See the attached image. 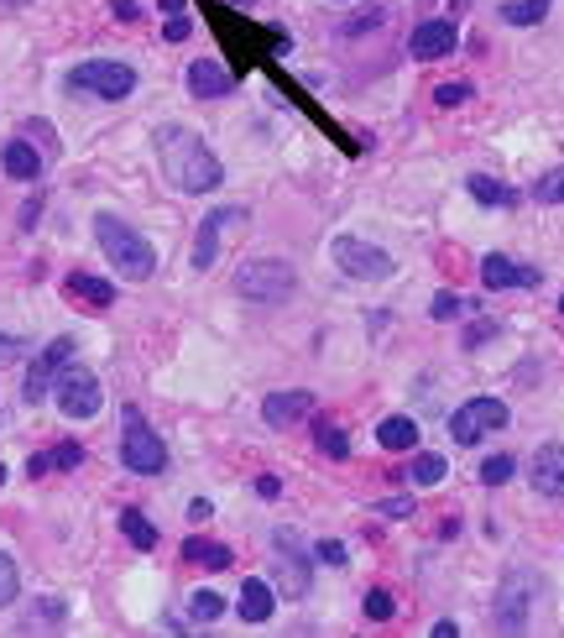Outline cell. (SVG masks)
Instances as JSON below:
<instances>
[{
	"mask_svg": "<svg viewBox=\"0 0 564 638\" xmlns=\"http://www.w3.org/2000/svg\"><path fill=\"white\" fill-rule=\"evenodd\" d=\"M152 147H157L162 178H168L178 194H215L225 184L220 157L209 152V142H204L199 131H188V126H157Z\"/></svg>",
	"mask_w": 564,
	"mask_h": 638,
	"instance_id": "1",
	"label": "cell"
},
{
	"mask_svg": "<svg viewBox=\"0 0 564 638\" xmlns=\"http://www.w3.org/2000/svg\"><path fill=\"white\" fill-rule=\"evenodd\" d=\"M94 241H100V252L110 257L115 267V278H126V283H147L152 272H157V246L136 231V225H126L121 215H110L100 210L94 215Z\"/></svg>",
	"mask_w": 564,
	"mask_h": 638,
	"instance_id": "2",
	"label": "cell"
},
{
	"mask_svg": "<svg viewBox=\"0 0 564 638\" xmlns=\"http://www.w3.org/2000/svg\"><path fill=\"white\" fill-rule=\"evenodd\" d=\"M121 466L136 471V476H162L168 471V445H162V435L147 424V414H141L136 403L121 408Z\"/></svg>",
	"mask_w": 564,
	"mask_h": 638,
	"instance_id": "3",
	"label": "cell"
},
{
	"mask_svg": "<svg viewBox=\"0 0 564 638\" xmlns=\"http://www.w3.org/2000/svg\"><path fill=\"white\" fill-rule=\"evenodd\" d=\"M293 288H298V272L282 257H251L235 267V293L246 304H282V299H293Z\"/></svg>",
	"mask_w": 564,
	"mask_h": 638,
	"instance_id": "4",
	"label": "cell"
},
{
	"mask_svg": "<svg viewBox=\"0 0 564 638\" xmlns=\"http://www.w3.org/2000/svg\"><path fill=\"white\" fill-rule=\"evenodd\" d=\"M68 89L74 95H89V100H126L136 89V68L121 63V58H89V63H74L68 68Z\"/></svg>",
	"mask_w": 564,
	"mask_h": 638,
	"instance_id": "5",
	"label": "cell"
},
{
	"mask_svg": "<svg viewBox=\"0 0 564 638\" xmlns=\"http://www.w3.org/2000/svg\"><path fill=\"white\" fill-rule=\"evenodd\" d=\"M329 257H335V267L345 272V278H356V283H387L397 272L392 252H382V246H371L361 236H335L329 241Z\"/></svg>",
	"mask_w": 564,
	"mask_h": 638,
	"instance_id": "6",
	"label": "cell"
},
{
	"mask_svg": "<svg viewBox=\"0 0 564 638\" xmlns=\"http://www.w3.org/2000/svg\"><path fill=\"white\" fill-rule=\"evenodd\" d=\"M272 560H277V597H309V586H314V565H309V550H303V539L298 529H277L272 534Z\"/></svg>",
	"mask_w": 564,
	"mask_h": 638,
	"instance_id": "7",
	"label": "cell"
},
{
	"mask_svg": "<svg viewBox=\"0 0 564 638\" xmlns=\"http://www.w3.org/2000/svg\"><path fill=\"white\" fill-rule=\"evenodd\" d=\"M53 403H58L63 419H94L105 408V387H100V377H94L89 367L68 361L63 377H58V387H53Z\"/></svg>",
	"mask_w": 564,
	"mask_h": 638,
	"instance_id": "8",
	"label": "cell"
},
{
	"mask_svg": "<svg viewBox=\"0 0 564 638\" xmlns=\"http://www.w3.org/2000/svg\"><path fill=\"white\" fill-rule=\"evenodd\" d=\"M74 361V335H58V340H47V346L32 356V367H27V382H21V398H27V408H37L42 398H53V387L63 377V367Z\"/></svg>",
	"mask_w": 564,
	"mask_h": 638,
	"instance_id": "9",
	"label": "cell"
},
{
	"mask_svg": "<svg viewBox=\"0 0 564 638\" xmlns=\"http://www.w3.org/2000/svg\"><path fill=\"white\" fill-rule=\"evenodd\" d=\"M533 612V576L528 571H507L497 597H491V628L497 633H523Z\"/></svg>",
	"mask_w": 564,
	"mask_h": 638,
	"instance_id": "10",
	"label": "cell"
},
{
	"mask_svg": "<svg viewBox=\"0 0 564 638\" xmlns=\"http://www.w3.org/2000/svg\"><path fill=\"white\" fill-rule=\"evenodd\" d=\"M507 403L502 398H470V403H460L455 414H450V440L455 445H481L491 429H507Z\"/></svg>",
	"mask_w": 564,
	"mask_h": 638,
	"instance_id": "11",
	"label": "cell"
},
{
	"mask_svg": "<svg viewBox=\"0 0 564 638\" xmlns=\"http://www.w3.org/2000/svg\"><path fill=\"white\" fill-rule=\"evenodd\" d=\"M225 225H246V204H215V210L199 220V236H194V272H209V267H215Z\"/></svg>",
	"mask_w": 564,
	"mask_h": 638,
	"instance_id": "12",
	"label": "cell"
},
{
	"mask_svg": "<svg viewBox=\"0 0 564 638\" xmlns=\"http://www.w3.org/2000/svg\"><path fill=\"white\" fill-rule=\"evenodd\" d=\"M460 48V27L450 16H434V21H418V27L408 32V53L418 63H434V58H450Z\"/></svg>",
	"mask_w": 564,
	"mask_h": 638,
	"instance_id": "13",
	"label": "cell"
},
{
	"mask_svg": "<svg viewBox=\"0 0 564 638\" xmlns=\"http://www.w3.org/2000/svg\"><path fill=\"white\" fill-rule=\"evenodd\" d=\"M538 283H544V272H538V267H528V262H512V257H502V252L481 257V288H486V293H507V288H538Z\"/></svg>",
	"mask_w": 564,
	"mask_h": 638,
	"instance_id": "14",
	"label": "cell"
},
{
	"mask_svg": "<svg viewBox=\"0 0 564 638\" xmlns=\"http://www.w3.org/2000/svg\"><path fill=\"white\" fill-rule=\"evenodd\" d=\"M183 84H188V95H194V100H225V95H235V74L220 58H194L183 68Z\"/></svg>",
	"mask_w": 564,
	"mask_h": 638,
	"instance_id": "15",
	"label": "cell"
},
{
	"mask_svg": "<svg viewBox=\"0 0 564 638\" xmlns=\"http://www.w3.org/2000/svg\"><path fill=\"white\" fill-rule=\"evenodd\" d=\"M314 414V393H303V387H288V393H267L262 398V419L272 429H293Z\"/></svg>",
	"mask_w": 564,
	"mask_h": 638,
	"instance_id": "16",
	"label": "cell"
},
{
	"mask_svg": "<svg viewBox=\"0 0 564 638\" xmlns=\"http://www.w3.org/2000/svg\"><path fill=\"white\" fill-rule=\"evenodd\" d=\"M528 482L544 497H564V445H538L528 461Z\"/></svg>",
	"mask_w": 564,
	"mask_h": 638,
	"instance_id": "17",
	"label": "cell"
},
{
	"mask_svg": "<svg viewBox=\"0 0 564 638\" xmlns=\"http://www.w3.org/2000/svg\"><path fill=\"white\" fill-rule=\"evenodd\" d=\"M235 612H241V623H267L277 612V586L262 581V576H246L241 597H235Z\"/></svg>",
	"mask_w": 564,
	"mask_h": 638,
	"instance_id": "18",
	"label": "cell"
},
{
	"mask_svg": "<svg viewBox=\"0 0 564 638\" xmlns=\"http://www.w3.org/2000/svg\"><path fill=\"white\" fill-rule=\"evenodd\" d=\"M42 163H47V157L27 142V136H11L6 152H0V168H6V178H16V184H37Z\"/></svg>",
	"mask_w": 564,
	"mask_h": 638,
	"instance_id": "19",
	"label": "cell"
},
{
	"mask_svg": "<svg viewBox=\"0 0 564 638\" xmlns=\"http://www.w3.org/2000/svg\"><path fill=\"white\" fill-rule=\"evenodd\" d=\"M63 299H74L84 309H110L115 304V283L94 278V272H68V278H63Z\"/></svg>",
	"mask_w": 564,
	"mask_h": 638,
	"instance_id": "20",
	"label": "cell"
},
{
	"mask_svg": "<svg viewBox=\"0 0 564 638\" xmlns=\"http://www.w3.org/2000/svg\"><path fill=\"white\" fill-rule=\"evenodd\" d=\"M183 560L188 565H204V571H230L235 565V555H230V544H220V539H183Z\"/></svg>",
	"mask_w": 564,
	"mask_h": 638,
	"instance_id": "21",
	"label": "cell"
},
{
	"mask_svg": "<svg viewBox=\"0 0 564 638\" xmlns=\"http://www.w3.org/2000/svg\"><path fill=\"white\" fill-rule=\"evenodd\" d=\"M465 189H470V199H481V204H491V210H512V204L523 199V194H517V189H507L502 178H491V173H470V178H465Z\"/></svg>",
	"mask_w": 564,
	"mask_h": 638,
	"instance_id": "22",
	"label": "cell"
},
{
	"mask_svg": "<svg viewBox=\"0 0 564 638\" xmlns=\"http://www.w3.org/2000/svg\"><path fill=\"white\" fill-rule=\"evenodd\" d=\"M376 445L382 450H418V424L408 414H392L376 424Z\"/></svg>",
	"mask_w": 564,
	"mask_h": 638,
	"instance_id": "23",
	"label": "cell"
},
{
	"mask_svg": "<svg viewBox=\"0 0 564 638\" xmlns=\"http://www.w3.org/2000/svg\"><path fill=\"white\" fill-rule=\"evenodd\" d=\"M554 11V0H502L497 6V16L507 21V27H538Z\"/></svg>",
	"mask_w": 564,
	"mask_h": 638,
	"instance_id": "24",
	"label": "cell"
},
{
	"mask_svg": "<svg viewBox=\"0 0 564 638\" xmlns=\"http://www.w3.org/2000/svg\"><path fill=\"white\" fill-rule=\"evenodd\" d=\"M408 476H413V487H439L444 476H450V461L434 455V450H418L413 461H408Z\"/></svg>",
	"mask_w": 564,
	"mask_h": 638,
	"instance_id": "25",
	"label": "cell"
},
{
	"mask_svg": "<svg viewBox=\"0 0 564 638\" xmlns=\"http://www.w3.org/2000/svg\"><path fill=\"white\" fill-rule=\"evenodd\" d=\"M121 534L136 544V550H157V523L141 513V508H126L121 513Z\"/></svg>",
	"mask_w": 564,
	"mask_h": 638,
	"instance_id": "26",
	"label": "cell"
},
{
	"mask_svg": "<svg viewBox=\"0 0 564 638\" xmlns=\"http://www.w3.org/2000/svg\"><path fill=\"white\" fill-rule=\"evenodd\" d=\"M63 618H68L63 597H42V602H32V612H27L21 628H63Z\"/></svg>",
	"mask_w": 564,
	"mask_h": 638,
	"instance_id": "27",
	"label": "cell"
},
{
	"mask_svg": "<svg viewBox=\"0 0 564 638\" xmlns=\"http://www.w3.org/2000/svg\"><path fill=\"white\" fill-rule=\"evenodd\" d=\"M188 618H194V623H215V618H225V597H220V591H194V597H188Z\"/></svg>",
	"mask_w": 564,
	"mask_h": 638,
	"instance_id": "28",
	"label": "cell"
},
{
	"mask_svg": "<svg viewBox=\"0 0 564 638\" xmlns=\"http://www.w3.org/2000/svg\"><path fill=\"white\" fill-rule=\"evenodd\" d=\"M314 445L329 455V461H350V435L340 424H319V435H314Z\"/></svg>",
	"mask_w": 564,
	"mask_h": 638,
	"instance_id": "29",
	"label": "cell"
},
{
	"mask_svg": "<svg viewBox=\"0 0 564 638\" xmlns=\"http://www.w3.org/2000/svg\"><path fill=\"white\" fill-rule=\"evenodd\" d=\"M361 607H366V618H371V623H392V618H397V597H392L387 586H371Z\"/></svg>",
	"mask_w": 564,
	"mask_h": 638,
	"instance_id": "30",
	"label": "cell"
},
{
	"mask_svg": "<svg viewBox=\"0 0 564 638\" xmlns=\"http://www.w3.org/2000/svg\"><path fill=\"white\" fill-rule=\"evenodd\" d=\"M512 476H517L512 455H486V461H481V487H507Z\"/></svg>",
	"mask_w": 564,
	"mask_h": 638,
	"instance_id": "31",
	"label": "cell"
},
{
	"mask_svg": "<svg viewBox=\"0 0 564 638\" xmlns=\"http://www.w3.org/2000/svg\"><path fill=\"white\" fill-rule=\"evenodd\" d=\"M533 199H538V204H564V163L538 178V184H533Z\"/></svg>",
	"mask_w": 564,
	"mask_h": 638,
	"instance_id": "32",
	"label": "cell"
},
{
	"mask_svg": "<svg viewBox=\"0 0 564 638\" xmlns=\"http://www.w3.org/2000/svg\"><path fill=\"white\" fill-rule=\"evenodd\" d=\"M16 591H21V571H16V560L0 550V607H11Z\"/></svg>",
	"mask_w": 564,
	"mask_h": 638,
	"instance_id": "33",
	"label": "cell"
},
{
	"mask_svg": "<svg viewBox=\"0 0 564 638\" xmlns=\"http://www.w3.org/2000/svg\"><path fill=\"white\" fill-rule=\"evenodd\" d=\"M429 314L439 319V325H444V319H460V314H465V299H460V293H450V288H444V293H434Z\"/></svg>",
	"mask_w": 564,
	"mask_h": 638,
	"instance_id": "34",
	"label": "cell"
},
{
	"mask_svg": "<svg viewBox=\"0 0 564 638\" xmlns=\"http://www.w3.org/2000/svg\"><path fill=\"white\" fill-rule=\"evenodd\" d=\"M79 466H84V445L79 440L53 445V471H79Z\"/></svg>",
	"mask_w": 564,
	"mask_h": 638,
	"instance_id": "35",
	"label": "cell"
},
{
	"mask_svg": "<svg viewBox=\"0 0 564 638\" xmlns=\"http://www.w3.org/2000/svg\"><path fill=\"white\" fill-rule=\"evenodd\" d=\"M465 100H470V84H465V79L434 89V105H439V110H455V105H465Z\"/></svg>",
	"mask_w": 564,
	"mask_h": 638,
	"instance_id": "36",
	"label": "cell"
},
{
	"mask_svg": "<svg viewBox=\"0 0 564 638\" xmlns=\"http://www.w3.org/2000/svg\"><path fill=\"white\" fill-rule=\"evenodd\" d=\"M314 560H319V565H345L350 550H345L340 539H319V544H314Z\"/></svg>",
	"mask_w": 564,
	"mask_h": 638,
	"instance_id": "37",
	"label": "cell"
},
{
	"mask_svg": "<svg viewBox=\"0 0 564 638\" xmlns=\"http://www.w3.org/2000/svg\"><path fill=\"white\" fill-rule=\"evenodd\" d=\"M376 513H382V518H413V492H403V497H382V503H376Z\"/></svg>",
	"mask_w": 564,
	"mask_h": 638,
	"instance_id": "38",
	"label": "cell"
},
{
	"mask_svg": "<svg viewBox=\"0 0 564 638\" xmlns=\"http://www.w3.org/2000/svg\"><path fill=\"white\" fill-rule=\"evenodd\" d=\"M21 356H27V340L0 330V367H11V361H21Z\"/></svg>",
	"mask_w": 564,
	"mask_h": 638,
	"instance_id": "39",
	"label": "cell"
},
{
	"mask_svg": "<svg viewBox=\"0 0 564 638\" xmlns=\"http://www.w3.org/2000/svg\"><path fill=\"white\" fill-rule=\"evenodd\" d=\"M491 335H497V325H491V319H476V325L465 330V351H476V346H486Z\"/></svg>",
	"mask_w": 564,
	"mask_h": 638,
	"instance_id": "40",
	"label": "cell"
},
{
	"mask_svg": "<svg viewBox=\"0 0 564 638\" xmlns=\"http://www.w3.org/2000/svg\"><path fill=\"white\" fill-rule=\"evenodd\" d=\"M162 37H168V42H188V37H194V21H188V16H168Z\"/></svg>",
	"mask_w": 564,
	"mask_h": 638,
	"instance_id": "41",
	"label": "cell"
},
{
	"mask_svg": "<svg viewBox=\"0 0 564 638\" xmlns=\"http://www.w3.org/2000/svg\"><path fill=\"white\" fill-rule=\"evenodd\" d=\"M382 21H387V6H376L371 16H356V21H345V32L356 37V32H371V27H382Z\"/></svg>",
	"mask_w": 564,
	"mask_h": 638,
	"instance_id": "42",
	"label": "cell"
},
{
	"mask_svg": "<svg viewBox=\"0 0 564 638\" xmlns=\"http://www.w3.org/2000/svg\"><path fill=\"white\" fill-rule=\"evenodd\" d=\"M110 16L126 21V27H136V21H141V6H136V0H110Z\"/></svg>",
	"mask_w": 564,
	"mask_h": 638,
	"instance_id": "43",
	"label": "cell"
},
{
	"mask_svg": "<svg viewBox=\"0 0 564 638\" xmlns=\"http://www.w3.org/2000/svg\"><path fill=\"white\" fill-rule=\"evenodd\" d=\"M27 136H37V142H42V152H47V157L58 152V136H53V126H47V121H32V126H27Z\"/></svg>",
	"mask_w": 564,
	"mask_h": 638,
	"instance_id": "44",
	"label": "cell"
},
{
	"mask_svg": "<svg viewBox=\"0 0 564 638\" xmlns=\"http://www.w3.org/2000/svg\"><path fill=\"white\" fill-rule=\"evenodd\" d=\"M53 471V450H42V455H27V476L37 482V476H47Z\"/></svg>",
	"mask_w": 564,
	"mask_h": 638,
	"instance_id": "45",
	"label": "cell"
},
{
	"mask_svg": "<svg viewBox=\"0 0 564 638\" xmlns=\"http://www.w3.org/2000/svg\"><path fill=\"white\" fill-rule=\"evenodd\" d=\"M188 518H194V523H209V518H215V503H209V497H194V503H188Z\"/></svg>",
	"mask_w": 564,
	"mask_h": 638,
	"instance_id": "46",
	"label": "cell"
},
{
	"mask_svg": "<svg viewBox=\"0 0 564 638\" xmlns=\"http://www.w3.org/2000/svg\"><path fill=\"white\" fill-rule=\"evenodd\" d=\"M256 497H267V503H272V497H282V482H277V476H256Z\"/></svg>",
	"mask_w": 564,
	"mask_h": 638,
	"instance_id": "47",
	"label": "cell"
},
{
	"mask_svg": "<svg viewBox=\"0 0 564 638\" xmlns=\"http://www.w3.org/2000/svg\"><path fill=\"white\" fill-rule=\"evenodd\" d=\"M37 215H42V199H27V210H21V231H32Z\"/></svg>",
	"mask_w": 564,
	"mask_h": 638,
	"instance_id": "48",
	"label": "cell"
},
{
	"mask_svg": "<svg viewBox=\"0 0 564 638\" xmlns=\"http://www.w3.org/2000/svg\"><path fill=\"white\" fill-rule=\"evenodd\" d=\"M455 633H460L455 618H439V623H434V638H455Z\"/></svg>",
	"mask_w": 564,
	"mask_h": 638,
	"instance_id": "49",
	"label": "cell"
},
{
	"mask_svg": "<svg viewBox=\"0 0 564 638\" xmlns=\"http://www.w3.org/2000/svg\"><path fill=\"white\" fill-rule=\"evenodd\" d=\"M183 6H188V0H157L162 16H183Z\"/></svg>",
	"mask_w": 564,
	"mask_h": 638,
	"instance_id": "50",
	"label": "cell"
},
{
	"mask_svg": "<svg viewBox=\"0 0 564 638\" xmlns=\"http://www.w3.org/2000/svg\"><path fill=\"white\" fill-rule=\"evenodd\" d=\"M0 6H6V11H16V6H32V0H0Z\"/></svg>",
	"mask_w": 564,
	"mask_h": 638,
	"instance_id": "51",
	"label": "cell"
},
{
	"mask_svg": "<svg viewBox=\"0 0 564 638\" xmlns=\"http://www.w3.org/2000/svg\"><path fill=\"white\" fill-rule=\"evenodd\" d=\"M225 6H251V0H225Z\"/></svg>",
	"mask_w": 564,
	"mask_h": 638,
	"instance_id": "52",
	"label": "cell"
},
{
	"mask_svg": "<svg viewBox=\"0 0 564 638\" xmlns=\"http://www.w3.org/2000/svg\"><path fill=\"white\" fill-rule=\"evenodd\" d=\"M559 314H564V299H559Z\"/></svg>",
	"mask_w": 564,
	"mask_h": 638,
	"instance_id": "53",
	"label": "cell"
}]
</instances>
